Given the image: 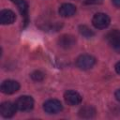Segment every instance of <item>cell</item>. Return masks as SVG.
I'll list each match as a JSON object with an SVG mask.
<instances>
[{
	"instance_id": "2e32d148",
	"label": "cell",
	"mask_w": 120,
	"mask_h": 120,
	"mask_svg": "<svg viewBox=\"0 0 120 120\" xmlns=\"http://www.w3.org/2000/svg\"><path fill=\"white\" fill-rule=\"evenodd\" d=\"M103 0H86L85 2L87 3V4H100L101 2H102Z\"/></svg>"
},
{
	"instance_id": "30bf717a",
	"label": "cell",
	"mask_w": 120,
	"mask_h": 120,
	"mask_svg": "<svg viewBox=\"0 0 120 120\" xmlns=\"http://www.w3.org/2000/svg\"><path fill=\"white\" fill-rule=\"evenodd\" d=\"M16 19L15 13L9 9H4L0 12V22L2 24H11Z\"/></svg>"
},
{
	"instance_id": "4fadbf2b",
	"label": "cell",
	"mask_w": 120,
	"mask_h": 120,
	"mask_svg": "<svg viewBox=\"0 0 120 120\" xmlns=\"http://www.w3.org/2000/svg\"><path fill=\"white\" fill-rule=\"evenodd\" d=\"M17 7L18 9L20 11V13L22 14V17L25 18V20H27V14H28V4L26 3L25 0H11Z\"/></svg>"
},
{
	"instance_id": "e0dca14e",
	"label": "cell",
	"mask_w": 120,
	"mask_h": 120,
	"mask_svg": "<svg viewBox=\"0 0 120 120\" xmlns=\"http://www.w3.org/2000/svg\"><path fill=\"white\" fill-rule=\"evenodd\" d=\"M115 71H116L118 74H120V62L116 63V65H115Z\"/></svg>"
},
{
	"instance_id": "5bb4252c",
	"label": "cell",
	"mask_w": 120,
	"mask_h": 120,
	"mask_svg": "<svg viewBox=\"0 0 120 120\" xmlns=\"http://www.w3.org/2000/svg\"><path fill=\"white\" fill-rule=\"evenodd\" d=\"M79 31L81 35H82L85 38H91L94 36V32L87 26V25H80L79 26Z\"/></svg>"
},
{
	"instance_id": "5b68a950",
	"label": "cell",
	"mask_w": 120,
	"mask_h": 120,
	"mask_svg": "<svg viewBox=\"0 0 120 120\" xmlns=\"http://www.w3.org/2000/svg\"><path fill=\"white\" fill-rule=\"evenodd\" d=\"M20 88V84L18 82L16 81H13V80H7V81H4L1 84V92L4 93V94H8V95H10V94H13L15 92H17Z\"/></svg>"
},
{
	"instance_id": "3957f363",
	"label": "cell",
	"mask_w": 120,
	"mask_h": 120,
	"mask_svg": "<svg viewBox=\"0 0 120 120\" xmlns=\"http://www.w3.org/2000/svg\"><path fill=\"white\" fill-rule=\"evenodd\" d=\"M63 109V106L61 102L57 99H49L44 102L43 104V110L49 113V114H54L59 112H61Z\"/></svg>"
},
{
	"instance_id": "7a4b0ae2",
	"label": "cell",
	"mask_w": 120,
	"mask_h": 120,
	"mask_svg": "<svg viewBox=\"0 0 120 120\" xmlns=\"http://www.w3.org/2000/svg\"><path fill=\"white\" fill-rule=\"evenodd\" d=\"M93 25L98 29H104L110 24V18L105 13H97L92 19Z\"/></svg>"
},
{
	"instance_id": "9a60e30c",
	"label": "cell",
	"mask_w": 120,
	"mask_h": 120,
	"mask_svg": "<svg viewBox=\"0 0 120 120\" xmlns=\"http://www.w3.org/2000/svg\"><path fill=\"white\" fill-rule=\"evenodd\" d=\"M31 78L35 82H40L44 79V73L40 70H35L31 73Z\"/></svg>"
},
{
	"instance_id": "52a82bcc",
	"label": "cell",
	"mask_w": 120,
	"mask_h": 120,
	"mask_svg": "<svg viewBox=\"0 0 120 120\" xmlns=\"http://www.w3.org/2000/svg\"><path fill=\"white\" fill-rule=\"evenodd\" d=\"M64 98H65V101L70 106L78 105L82 101V96L73 90L67 91L64 95Z\"/></svg>"
},
{
	"instance_id": "9c48e42d",
	"label": "cell",
	"mask_w": 120,
	"mask_h": 120,
	"mask_svg": "<svg viewBox=\"0 0 120 120\" xmlns=\"http://www.w3.org/2000/svg\"><path fill=\"white\" fill-rule=\"evenodd\" d=\"M76 43V38L72 35H63L58 39V45L63 49H70Z\"/></svg>"
},
{
	"instance_id": "ba28073f",
	"label": "cell",
	"mask_w": 120,
	"mask_h": 120,
	"mask_svg": "<svg viewBox=\"0 0 120 120\" xmlns=\"http://www.w3.org/2000/svg\"><path fill=\"white\" fill-rule=\"evenodd\" d=\"M106 40L108 43L115 50L117 47L120 46V31L119 30H112L110 31L106 37Z\"/></svg>"
},
{
	"instance_id": "ac0fdd59",
	"label": "cell",
	"mask_w": 120,
	"mask_h": 120,
	"mask_svg": "<svg viewBox=\"0 0 120 120\" xmlns=\"http://www.w3.org/2000/svg\"><path fill=\"white\" fill-rule=\"evenodd\" d=\"M114 96H115V98H116V99L118 100V101H120V89H118L116 92H115V94H114Z\"/></svg>"
},
{
	"instance_id": "277c9868",
	"label": "cell",
	"mask_w": 120,
	"mask_h": 120,
	"mask_svg": "<svg viewBox=\"0 0 120 120\" xmlns=\"http://www.w3.org/2000/svg\"><path fill=\"white\" fill-rule=\"evenodd\" d=\"M15 104L17 106V109H19L20 111L27 112L32 110V108L34 107V100L29 96H22L17 99Z\"/></svg>"
},
{
	"instance_id": "6da1fadb",
	"label": "cell",
	"mask_w": 120,
	"mask_h": 120,
	"mask_svg": "<svg viewBox=\"0 0 120 120\" xmlns=\"http://www.w3.org/2000/svg\"><path fill=\"white\" fill-rule=\"evenodd\" d=\"M95 64H96V58L89 54L80 55L76 60V66L82 70L90 69L91 68L94 67Z\"/></svg>"
},
{
	"instance_id": "8992f818",
	"label": "cell",
	"mask_w": 120,
	"mask_h": 120,
	"mask_svg": "<svg viewBox=\"0 0 120 120\" xmlns=\"http://www.w3.org/2000/svg\"><path fill=\"white\" fill-rule=\"evenodd\" d=\"M16 109H17L16 104H14L12 102H9V101L3 102L0 106V113L3 117L9 118V117H12L15 114Z\"/></svg>"
},
{
	"instance_id": "d6986e66",
	"label": "cell",
	"mask_w": 120,
	"mask_h": 120,
	"mask_svg": "<svg viewBox=\"0 0 120 120\" xmlns=\"http://www.w3.org/2000/svg\"><path fill=\"white\" fill-rule=\"evenodd\" d=\"M112 4L117 7V8H120V0H112Z\"/></svg>"
},
{
	"instance_id": "8fae6325",
	"label": "cell",
	"mask_w": 120,
	"mask_h": 120,
	"mask_svg": "<svg viewBox=\"0 0 120 120\" xmlns=\"http://www.w3.org/2000/svg\"><path fill=\"white\" fill-rule=\"evenodd\" d=\"M76 13V7L72 4L66 3L59 8V14L62 17H70Z\"/></svg>"
},
{
	"instance_id": "7c38bea8",
	"label": "cell",
	"mask_w": 120,
	"mask_h": 120,
	"mask_svg": "<svg viewBox=\"0 0 120 120\" xmlns=\"http://www.w3.org/2000/svg\"><path fill=\"white\" fill-rule=\"evenodd\" d=\"M95 114H96V110L94 107L90 105L83 106L79 111V116L82 118H92L95 116Z\"/></svg>"
},
{
	"instance_id": "ffe728a7",
	"label": "cell",
	"mask_w": 120,
	"mask_h": 120,
	"mask_svg": "<svg viewBox=\"0 0 120 120\" xmlns=\"http://www.w3.org/2000/svg\"><path fill=\"white\" fill-rule=\"evenodd\" d=\"M115 51H117L118 52H120V46H119V47H117V48L115 49Z\"/></svg>"
}]
</instances>
